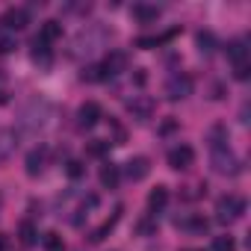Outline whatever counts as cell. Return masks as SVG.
<instances>
[{
  "instance_id": "6da1fadb",
  "label": "cell",
  "mask_w": 251,
  "mask_h": 251,
  "mask_svg": "<svg viewBox=\"0 0 251 251\" xmlns=\"http://www.w3.org/2000/svg\"><path fill=\"white\" fill-rule=\"evenodd\" d=\"M242 213H245V201H242L239 195H222V198L216 201V219H219L222 225L236 222Z\"/></svg>"
},
{
  "instance_id": "7a4b0ae2",
  "label": "cell",
  "mask_w": 251,
  "mask_h": 251,
  "mask_svg": "<svg viewBox=\"0 0 251 251\" xmlns=\"http://www.w3.org/2000/svg\"><path fill=\"white\" fill-rule=\"evenodd\" d=\"M213 169L219 175H236L239 172V163H236V157L230 154L227 145H213Z\"/></svg>"
},
{
  "instance_id": "3957f363",
  "label": "cell",
  "mask_w": 251,
  "mask_h": 251,
  "mask_svg": "<svg viewBox=\"0 0 251 251\" xmlns=\"http://www.w3.org/2000/svg\"><path fill=\"white\" fill-rule=\"evenodd\" d=\"M189 92H192V80H189L186 74L169 77V83H166V98H169V100H183Z\"/></svg>"
},
{
  "instance_id": "277c9868",
  "label": "cell",
  "mask_w": 251,
  "mask_h": 251,
  "mask_svg": "<svg viewBox=\"0 0 251 251\" xmlns=\"http://www.w3.org/2000/svg\"><path fill=\"white\" fill-rule=\"evenodd\" d=\"M0 24H3L6 30H24V27L30 24V12H27L24 6H12V9H6V12H3Z\"/></svg>"
},
{
  "instance_id": "5b68a950",
  "label": "cell",
  "mask_w": 251,
  "mask_h": 251,
  "mask_svg": "<svg viewBox=\"0 0 251 251\" xmlns=\"http://www.w3.org/2000/svg\"><path fill=\"white\" fill-rule=\"evenodd\" d=\"M192 163H195V151H192L189 145H177V148L169 151V166H172V169L183 172V169H189Z\"/></svg>"
},
{
  "instance_id": "8992f818",
  "label": "cell",
  "mask_w": 251,
  "mask_h": 251,
  "mask_svg": "<svg viewBox=\"0 0 251 251\" xmlns=\"http://www.w3.org/2000/svg\"><path fill=\"white\" fill-rule=\"evenodd\" d=\"M225 53H227V59H230L233 65H245V62H248V45H245V39H233V42H227Z\"/></svg>"
},
{
  "instance_id": "52a82bcc",
  "label": "cell",
  "mask_w": 251,
  "mask_h": 251,
  "mask_svg": "<svg viewBox=\"0 0 251 251\" xmlns=\"http://www.w3.org/2000/svg\"><path fill=\"white\" fill-rule=\"evenodd\" d=\"M77 118H80V127H95V124L100 121V106H98L95 100H89V103L80 106Z\"/></svg>"
},
{
  "instance_id": "ba28073f",
  "label": "cell",
  "mask_w": 251,
  "mask_h": 251,
  "mask_svg": "<svg viewBox=\"0 0 251 251\" xmlns=\"http://www.w3.org/2000/svg\"><path fill=\"white\" fill-rule=\"evenodd\" d=\"M124 172H127V177H130V180H145V177H148V172H151V163H148L145 157H133Z\"/></svg>"
},
{
  "instance_id": "9c48e42d",
  "label": "cell",
  "mask_w": 251,
  "mask_h": 251,
  "mask_svg": "<svg viewBox=\"0 0 251 251\" xmlns=\"http://www.w3.org/2000/svg\"><path fill=\"white\" fill-rule=\"evenodd\" d=\"M127 109H130L136 118H148V115L154 112V100L145 98V95H136L133 100H127Z\"/></svg>"
},
{
  "instance_id": "30bf717a",
  "label": "cell",
  "mask_w": 251,
  "mask_h": 251,
  "mask_svg": "<svg viewBox=\"0 0 251 251\" xmlns=\"http://www.w3.org/2000/svg\"><path fill=\"white\" fill-rule=\"evenodd\" d=\"M45 160H48V151H45V148H36V151H30V154H27V175H30V177L42 175V169H45Z\"/></svg>"
},
{
  "instance_id": "8fae6325",
  "label": "cell",
  "mask_w": 251,
  "mask_h": 251,
  "mask_svg": "<svg viewBox=\"0 0 251 251\" xmlns=\"http://www.w3.org/2000/svg\"><path fill=\"white\" fill-rule=\"evenodd\" d=\"M18 136L12 133V130H6V127H0V163H3V160H9V154L15 151V142Z\"/></svg>"
},
{
  "instance_id": "7c38bea8",
  "label": "cell",
  "mask_w": 251,
  "mask_h": 251,
  "mask_svg": "<svg viewBox=\"0 0 251 251\" xmlns=\"http://www.w3.org/2000/svg\"><path fill=\"white\" fill-rule=\"evenodd\" d=\"M124 65H127V56H124L121 50H109V56L103 59V71H106L109 77H112V74H118Z\"/></svg>"
},
{
  "instance_id": "4fadbf2b",
  "label": "cell",
  "mask_w": 251,
  "mask_h": 251,
  "mask_svg": "<svg viewBox=\"0 0 251 251\" xmlns=\"http://www.w3.org/2000/svg\"><path fill=\"white\" fill-rule=\"evenodd\" d=\"M133 18H136V21H142V24H151V21H157V18H160V9H157V6H151V3H136V6H133Z\"/></svg>"
},
{
  "instance_id": "5bb4252c",
  "label": "cell",
  "mask_w": 251,
  "mask_h": 251,
  "mask_svg": "<svg viewBox=\"0 0 251 251\" xmlns=\"http://www.w3.org/2000/svg\"><path fill=\"white\" fill-rule=\"evenodd\" d=\"M59 36H62V24H59V21H45L36 39H42L45 45H50V42H56Z\"/></svg>"
},
{
  "instance_id": "9a60e30c",
  "label": "cell",
  "mask_w": 251,
  "mask_h": 251,
  "mask_svg": "<svg viewBox=\"0 0 251 251\" xmlns=\"http://www.w3.org/2000/svg\"><path fill=\"white\" fill-rule=\"evenodd\" d=\"M166 201H169V189H166V186H157V189L148 192V207H151V210H163Z\"/></svg>"
},
{
  "instance_id": "2e32d148",
  "label": "cell",
  "mask_w": 251,
  "mask_h": 251,
  "mask_svg": "<svg viewBox=\"0 0 251 251\" xmlns=\"http://www.w3.org/2000/svg\"><path fill=\"white\" fill-rule=\"evenodd\" d=\"M33 59H36V62H42L45 68L50 65V48H48L42 39H36V42H33Z\"/></svg>"
},
{
  "instance_id": "e0dca14e",
  "label": "cell",
  "mask_w": 251,
  "mask_h": 251,
  "mask_svg": "<svg viewBox=\"0 0 251 251\" xmlns=\"http://www.w3.org/2000/svg\"><path fill=\"white\" fill-rule=\"evenodd\" d=\"M118 177H121V175H118V166H103V169H100V183H103L106 189H115V186H118Z\"/></svg>"
},
{
  "instance_id": "ac0fdd59",
  "label": "cell",
  "mask_w": 251,
  "mask_h": 251,
  "mask_svg": "<svg viewBox=\"0 0 251 251\" xmlns=\"http://www.w3.org/2000/svg\"><path fill=\"white\" fill-rule=\"evenodd\" d=\"M109 74L103 71V65H89V68H83V80L86 83H100V80H106Z\"/></svg>"
},
{
  "instance_id": "d6986e66",
  "label": "cell",
  "mask_w": 251,
  "mask_h": 251,
  "mask_svg": "<svg viewBox=\"0 0 251 251\" xmlns=\"http://www.w3.org/2000/svg\"><path fill=\"white\" fill-rule=\"evenodd\" d=\"M115 222H118V213H115L112 219H106V222H103V225H100L98 230H92V236H89V239H92V242H103V239H106V233H109V230L115 227Z\"/></svg>"
},
{
  "instance_id": "ffe728a7",
  "label": "cell",
  "mask_w": 251,
  "mask_h": 251,
  "mask_svg": "<svg viewBox=\"0 0 251 251\" xmlns=\"http://www.w3.org/2000/svg\"><path fill=\"white\" fill-rule=\"evenodd\" d=\"M106 151H109V142H103V139H92V142L86 145V154H89V157H95V160H100Z\"/></svg>"
},
{
  "instance_id": "44dd1931",
  "label": "cell",
  "mask_w": 251,
  "mask_h": 251,
  "mask_svg": "<svg viewBox=\"0 0 251 251\" xmlns=\"http://www.w3.org/2000/svg\"><path fill=\"white\" fill-rule=\"evenodd\" d=\"M42 242H45V251H65L62 236H59V233H53V230H50V233H45V239H42Z\"/></svg>"
},
{
  "instance_id": "7402d4cb",
  "label": "cell",
  "mask_w": 251,
  "mask_h": 251,
  "mask_svg": "<svg viewBox=\"0 0 251 251\" xmlns=\"http://www.w3.org/2000/svg\"><path fill=\"white\" fill-rule=\"evenodd\" d=\"M198 50L207 53V56L216 50V39H213V33H198Z\"/></svg>"
},
{
  "instance_id": "603a6c76",
  "label": "cell",
  "mask_w": 251,
  "mask_h": 251,
  "mask_svg": "<svg viewBox=\"0 0 251 251\" xmlns=\"http://www.w3.org/2000/svg\"><path fill=\"white\" fill-rule=\"evenodd\" d=\"M18 233H21V242H24V245H33V242H36V227H33V222H21V230H18Z\"/></svg>"
},
{
  "instance_id": "cb8c5ba5",
  "label": "cell",
  "mask_w": 251,
  "mask_h": 251,
  "mask_svg": "<svg viewBox=\"0 0 251 251\" xmlns=\"http://www.w3.org/2000/svg\"><path fill=\"white\" fill-rule=\"evenodd\" d=\"M213 251H236L233 236H216L213 239Z\"/></svg>"
},
{
  "instance_id": "d4e9b609",
  "label": "cell",
  "mask_w": 251,
  "mask_h": 251,
  "mask_svg": "<svg viewBox=\"0 0 251 251\" xmlns=\"http://www.w3.org/2000/svg\"><path fill=\"white\" fill-rule=\"evenodd\" d=\"M15 50V39L9 33H0V53H12Z\"/></svg>"
},
{
  "instance_id": "484cf974",
  "label": "cell",
  "mask_w": 251,
  "mask_h": 251,
  "mask_svg": "<svg viewBox=\"0 0 251 251\" xmlns=\"http://www.w3.org/2000/svg\"><path fill=\"white\" fill-rule=\"evenodd\" d=\"M65 172H68V177H71V180H77V177H83V172H86V169H83V163L71 160V163L65 166Z\"/></svg>"
},
{
  "instance_id": "4316f807",
  "label": "cell",
  "mask_w": 251,
  "mask_h": 251,
  "mask_svg": "<svg viewBox=\"0 0 251 251\" xmlns=\"http://www.w3.org/2000/svg\"><path fill=\"white\" fill-rule=\"evenodd\" d=\"M183 225H186L189 230H198V233H204V230H207V219H201V216H192V219H189V222H183Z\"/></svg>"
},
{
  "instance_id": "83f0119b",
  "label": "cell",
  "mask_w": 251,
  "mask_h": 251,
  "mask_svg": "<svg viewBox=\"0 0 251 251\" xmlns=\"http://www.w3.org/2000/svg\"><path fill=\"white\" fill-rule=\"evenodd\" d=\"M248 74H251V65L245 62V65H233V77L236 80H248Z\"/></svg>"
},
{
  "instance_id": "f1b7e54d",
  "label": "cell",
  "mask_w": 251,
  "mask_h": 251,
  "mask_svg": "<svg viewBox=\"0 0 251 251\" xmlns=\"http://www.w3.org/2000/svg\"><path fill=\"white\" fill-rule=\"evenodd\" d=\"M139 230H142V233H151V230H154V222H151V219L139 222Z\"/></svg>"
},
{
  "instance_id": "f546056e",
  "label": "cell",
  "mask_w": 251,
  "mask_h": 251,
  "mask_svg": "<svg viewBox=\"0 0 251 251\" xmlns=\"http://www.w3.org/2000/svg\"><path fill=\"white\" fill-rule=\"evenodd\" d=\"M175 127H177V121H166V124H163V133H172Z\"/></svg>"
},
{
  "instance_id": "4dcf8cb0",
  "label": "cell",
  "mask_w": 251,
  "mask_h": 251,
  "mask_svg": "<svg viewBox=\"0 0 251 251\" xmlns=\"http://www.w3.org/2000/svg\"><path fill=\"white\" fill-rule=\"evenodd\" d=\"M0 251H6V236L0 233Z\"/></svg>"
},
{
  "instance_id": "1f68e13d",
  "label": "cell",
  "mask_w": 251,
  "mask_h": 251,
  "mask_svg": "<svg viewBox=\"0 0 251 251\" xmlns=\"http://www.w3.org/2000/svg\"><path fill=\"white\" fill-rule=\"evenodd\" d=\"M183 251H195V248H183Z\"/></svg>"
}]
</instances>
